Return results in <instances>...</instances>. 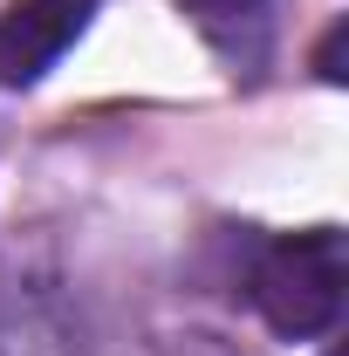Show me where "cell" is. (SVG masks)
Here are the masks:
<instances>
[{
  "label": "cell",
  "instance_id": "obj_2",
  "mask_svg": "<svg viewBox=\"0 0 349 356\" xmlns=\"http://www.w3.org/2000/svg\"><path fill=\"white\" fill-rule=\"evenodd\" d=\"M96 0H7L0 7V89H28L76 48Z\"/></svg>",
  "mask_w": 349,
  "mask_h": 356
},
{
  "label": "cell",
  "instance_id": "obj_3",
  "mask_svg": "<svg viewBox=\"0 0 349 356\" xmlns=\"http://www.w3.org/2000/svg\"><path fill=\"white\" fill-rule=\"evenodd\" d=\"M343 42H349V21H336V28H329V42H322V55H315L322 83H343V76H349V69H343Z\"/></svg>",
  "mask_w": 349,
  "mask_h": 356
},
{
  "label": "cell",
  "instance_id": "obj_4",
  "mask_svg": "<svg viewBox=\"0 0 349 356\" xmlns=\"http://www.w3.org/2000/svg\"><path fill=\"white\" fill-rule=\"evenodd\" d=\"M185 14H199V21H240V14H254L261 0H178Z\"/></svg>",
  "mask_w": 349,
  "mask_h": 356
},
{
  "label": "cell",
  "instance_id": "obj_5",
  "mask_svg": "<svg viewBox=\"0 0 349 356\" xmlns=\"http://www.w3.org/2000/svg\"><path fill=\"white\" fill-rule=\"evenodd\" d=\"M329 356H336V350H329Z\"/></svg>",
  "mask_w": 349,
  "mask_h": 356
},
{
  "label": "cell",
  "instance_id": "obj_1",
  "mask_svg": "<svg viewBox=\"0 0 349 356\" xmlns=\"http://www.w3.org/2000/svg\"><path fill=\"white\" fill-rule=\"evenodd\" d=\"M343 288H349V254L336 226H308V233H281L267 240L254 274H247V295L274 336L288 343H315L336 329L343 315Z\"/></svg>",
  "mask_w": 349,
  "mask_h": 356
}]
</instances>
